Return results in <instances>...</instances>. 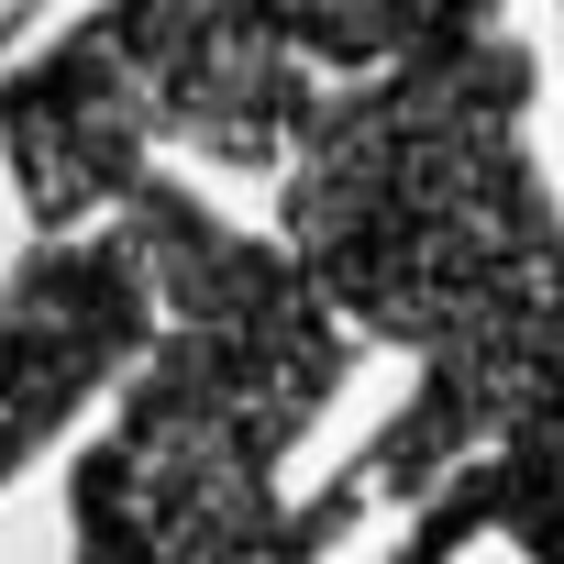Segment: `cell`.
Masks as SVG:
<instances>
[{
  "mask_svg": "<svg viewBox=\"0 0 564 564\" xmlns=\"http://www.w3.org/2000/svg\"><path fill=\"white\" fill-rule=\"evenodd\" d=\"M155 322H166V289H155V243H144L133 210L34 232V254L12 265V289H0V487L111 377L144 366Z\"/></svg>",
  "mask_w": 564,
  "mask_h": 564,
  "instance_id": "3",
  "label": "cell"
},
{
  "mask_svg": "<svg viewBox=\"0 0 564 564\" xmlns=\"http://www.w3.org/2000/svg\"><path fill=\"white\" fill-rule=\"evenodd\" d=\"M520 122L531 45L476 23L366 67L289 155V243L322 300L421 355V388L355 454L377 509L432 498L531 410H564V210L531 177Z\"/></svg>",
  "mask_w": 564,
  "mask_h": 564,
  "instance_id": "1",
  "label": "cell"
},
{
  "mask_svg": "<svg viewBox=\"0 0 564 564\" xmlns=\"http://www.w3.org/2000/svg\"><path fill=\"white\" fill-rule=\"evenodd\" d=\"M122 210L155 243L166 322L133 366L122 421L67 487L78 564H322L377 509V487L344 465L322 498H276V454L355 377L366 333L322 300L300 243L221 221L177 177L144 166Z\"/></svg>",
  "mask_w": 564,
  "mask_h": 564,
  "instance_id": "2",
  "label": "cell"
},
{
  "mask_svg": "<svg viewBox=\"0 0 564 564\" xmlns=\"http://www.w3.org/2000/svg\"><path fill=\"white\" fill-rule=\"evenodd\" d=\"M476 23H487V0H289V34L311 45V67H399Z\"/></svg>",
  "mask_w": 564,
  "mask_h": 564,
  "instance_id": "4",
  "label": "cell"
},
{
  "mask_svg": "<svg viewBox=\"0 0 564 564\" xmlns=\"http://www.w3.org/2000/svg\"><path fill=\"white\" fill-rule=\"evenodd\" d=\"M487 465V520L531 553V564H564V410H531L509 443L476 454Z\"/></svg>",
  "mask_w": 564,
  "mask_h": 564,
  "instance_id": "5",
  "label": "cell"
}]
</instances>
